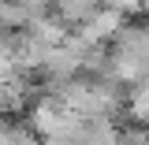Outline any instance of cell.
<instances>
[{"label":"cell","instance_id":"cell-1","mask_svg":"<svg viewBox=\"0 0 149 145\" xmlns=\"http://www.w3.org/2000/svg\"><path fill=\"white\" fill-rule=\"evenodd\" d=\"M108 4L104 0H52V19H60L67 30H86Z\"/></svg>","mask_w":149,"mask_h":145}]
</instances>
